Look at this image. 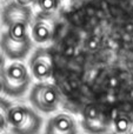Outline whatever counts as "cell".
<instances>
[{"label":"cell","mask_w":133,"mask_h":134,"mask_svg":"<svg viewBox=\"0 0 133 134\" xmlns=\"http://www.w3.org/2000/svg\"><path fill=\"white\" fill-rule=\"evenodd\" d=\"M5 65H6V64H5V55H4V53H2L1 48H0V72H2Z\"/></svg>","instance_id":"13"},{"label":"cell","mask_w":133,"mask_h":134,"mask_svg":"<svg viewBox=\"0 0 133 134\" xmlns=\"http://www.w3.org/2000/svg\"><path fill=\"white\" fill-rule=\"evenodd\" d=\"M30 100L37 109L49 113L58 108L60 102V92L58 87L52 83L40 82L32 88Z\"/></svg>","instance_id":"4"},{"label":"cell","mask_w":133,"mask_h":134,"mask_svg":"<svg viewBox=\"0 0 133 134\" xmlns=\"http://www.w3.org/2000/svg\"><path fill=\"white\" fill-rule=\"evenodd\" d=\"M1 75L4 82V93L9 97L23 95L31 83V76L27 67L18 61L5 65Z\"/></svg>","instance_id":"2"},{"label":"cell","mask_w":133,"mask_h":134,"mask_svg":"<svg viewBox=\"0 0 133 134\" xmlns=\"http://www.w3.org/2000/svg\"><path fill=\"white\" fill-rule=\"evenodd\" d=\"M9 107H11L9 102L0 98V133L6 130V127H8L7 116H8Z\"/></svg>","instance_id":"10"},{"label":"cell","mask_w":133,"mask_h":134,"mask_svg":"<svg viewBox=\"0 0 133 134\" xmlns=\"http://www.w3.org/2000/svg\"><path fill=\"white\" fill-rule=\"evenodd\" d=\"M4 92V82H2V75H1V72H0V94Z\"/></svg>","instance_id":"15"},{"label":"cell","mask_w":133,"mask_h":134,"mask_svg":"<svg viewBox=\"0 0 133 134\" xmlns=\"http://www.w3.org/2000/svg\"><path fill=\"white\" fill-rule=\"evenodd\" d=\"M37 5L44 14H51L59 7V0H37Z\"/></svg>","instance_id":"11"},{"label":"cell","mask_w":133,"mask_h":134,"mask_svg":"<svg viewBox=\"0 0 133 134\" xmlns=\"http://www.w3.org/2000/svg\"><path fill=\"white\" fill-rule=\"evenodd\" d=\"M2 23L6 26V34L14 41L30 40L28 26L31 24L32 13L28 6H21L15 1L11 2L4 8L1 14Z\"/></svg>","instance_id":"1"},{"label":"cell","mask_w":133,"mask_h":134,"mask_svg":"<svg viewBox=\"0 0 133 134\" xmlns=\"http://www.w3.org/2000/svg\"><path fill=\"white\" fill-rule=\"evenodd\" d=\"M30 67L33 76L38 80L44 81L49 79L53 73V60L51 53L44 48L37 49L31 58Z\"/></svg>","instance_id":"5"},{"label":"cell","mask_w":133,"mask_h":134,"mask_svg":"<svg viewBox=\"0 0 133 134\" xmlns=\"http://www.w3.org/2000/svg\"><path fill=\"white\" fill-rule=\"evenodd\" d=\"M33 1H34V0H15L16 4L21 5V6H28V5Z\"/></svg>","instance_id":"14"},{"label":"cell","mask_w":133,"mask_h":134,"mask_svg":"<svg viewBox=\"0 0 133 134\" xmlns=\"http://www.w3.org/2000/svg\"><path fill=\"white\" fill-rule=\"evenodd\" d=\"M7 122L13 134H38L41 127V118L25 106L9 107Z\"/></svg>","instance_id":"3"},{"label":"cell","mask_w":133,"mask_h":134,"mask_svg":"<svg viewBox=\"0 0 133 134\" xmlns=\"http://www.w3.org/2000/svg\"><path fill=\"white\" fill-rule=\"evenodd\" d=\"M84 127L90 133H103L107 128L106 115L96 105H87L84 109Z\"/></svg>","instance_id":"6"},{"label":"cell","mask_w":133,"mask_h":134,"mask_svg":"<svg viewBox=\"0 0 133 134\" xmlns=\"http://www.w3.org/2000/svg\"><path fill=\"white\" fill-rule=\"evenodd\" d=\"M47 15L48 14L38 16L32 25V31H31L32 38L38 44H45V42L49 41L54 35L56 27H54L53 21L49 20Z\"/></svg>","instance_id":"9"},{"label":"cell","mask_w":133,"mask_h":134,"mask_svg":"<svg viewBox=\"0 0 133 134\" xmlns=\"http://www.w3.org/2000/svg\"><path fill=\"white\" fill-rule=\"evenodd\" d=\"M32 42L30 40L26 41H14V40L9 39L6 34L1 35L0 39V48H1L2 53L6 58L11 59V60H16V59H21L30 52Z\"/></svg>","instance_id":"7"},{"label":"cell","mask_w":133,"mask_h":134,"mask_svg":"<svg viewBox=\"0 0 133 134\" xmlns=\"http://www.w3.org/2000/svg\"><path fill=\"white\" fill-rule=\"evenodd\" d=\"M130 126H131V120L129 116L125 114H119L117 118L114 119V127L119 134H124L129 131Z\"/></svg>","instance_id":"12"},{"label":"cell","mask_w":133,"mask_h":134,"mask_svg":"<svg viewBox=\"0 0 133 134\" xmlns=\"http://www.w3.org/2000/svg\"><path fill=\"white\" fill-rule=\"evenodd\" d=\"M45 134H77L75 120L68 114H58L49 119Z\"/></svg>","instance_id":"8"}]
</instances>
